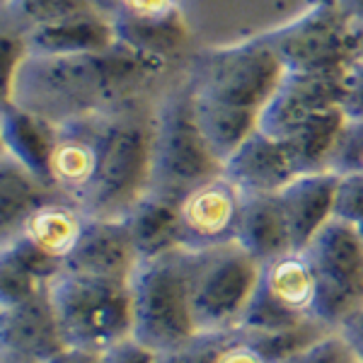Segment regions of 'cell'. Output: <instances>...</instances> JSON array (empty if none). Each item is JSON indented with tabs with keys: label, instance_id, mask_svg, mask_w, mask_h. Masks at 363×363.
<instances>
[{
	"label": "cell",
	"instance_id": "obj_1",
	"mask_svg": "<svg viewBox=\"0 0 363 363\" xmlns=\"http://www.w3.org/2000/svg\"><path fill=\"white\" fill-rule=\"evenodd\" d=\"M165 66L167 61L121 44L95 54L27 56L3 102L20 104L58 126L136 102Z\"/></svg>",
	"mask_w": 363,
	"mask_h": 363
},
{
	"label": "cell",
	"instance_id": "obj_2",
	"mask_svg": "<svg viewBox=\"0 0 363 363\" xmlns=\"http://www.w3.org/2000/svg\"><path fill=\"white\" fill-rule=\"evenodd\" d=\"M153 167V112L140 99L112 112L104 155L83 211L90 218L119 220L148 194Z\"/></svg>",
	"mask_w": 363,
	"mask_h": 363
},
{
	"label": "cell",
	"instance_id": "obj_3",
	"mask_svg": "<svg viewBox=\"0 0 363 363\" xmlns=\"http://www.w3.org/2000/svg\"><path fill=\"white\" fill-rule=\"evenodd\" d=\"M133 337L157 354L184 347L199 337L191 303L189 250L140 262L131 279Z\"/></svg>",
	"mask_w": 363,
	"mask_h": 363
},
{
	"label": "cell",
	"instance_id": "obj_4",
	"mask_svg": "<svg viewBox=\"0 0 363 363\" xmlns=\"http://www.w3.org/2000/svg\"><path fill=\"white\" fill-rule=\"evenodd\" d=\"M223 172L196 121L189 83L169 90L153 112V167L150 194L179 201L189 189Z\"/></svg>",
	"mask_w": 363,
	"mask_h": 363
},
{
	"label": "cell",
	"instance_id": "obj_5",
	"mask_svg": "<svg viewBox=\"0 0 363 363\" xmlns=\"http://www.w3.org/2000/svg\"><path fill=\"white\" fill-rule=\"evenodd\" d=\"M49 298L68 347L104 351L133 335L131 284L63 269L49 284Z\"/></svg>",
	"mask_w": 363,
	"mask_h": 363
},
{
	"label": "cell",
	"instance_id": "obj_6",
	"mask_svg": "<svg viewBox=\"0 0 363 363\" xmlns=\"http://www.w3.org/2000/svg\"><path fill=\"white\" fill-rule=\"evenodd\" d=\"M286 68L262 34L230 46L201 49L191 58L186 83L199 97L259 114L277 92Z\"/></svg>",
	"mask_w": 363,
	"mask_h": 363
},
{
	"label": "cell",
	"instance_id": "obj_7",
	"mask_svg": "<svg viewBox=\"0 0 363 363\" xmlns=\"http://www.w3.org/2000/svg\"><path fill=\"white\" fill-rule=\"evenodd\" d=\"M262 37L294 73L344 75L356 61L354 20L339 0H313L298 17Z\"/></svg>",
	"mask_w": 363,
	"mask_h": 363
},
{
	"label": "cell",
	"instance_id": "obj_8",
	"mask_svg": "<svg viewBox=\"0 0 363 363\" xmlns=\"http://www.w3.org/2000/svg\"><path fill=\"white\" fill-rule=\"evenodd\" d=\"M262 264L238 242L189 252L191 303L199 332L235 330L259 284Z\"/></svg>",
	"mask_w": 363,
	"mask_h": 363
},
{
	"label": "cell",
	"instance_id": "obj_9",
	"mask_svg": "<svg viewBox=\"0 0 363 363\" xmlns=\"http://www.w3.org/2000/svg\"><path fill=\"white\" fill-rule=\"evenodd\" d=\"M318 279V320L339 332L363 306V238L359 228L332 218L306 247Z\"/></svg>",
	"mask_w": 363,
	"mask_h": 363
},
{
	"label": "cell",
	"instance_id": "obj_10",
	"mask_svg": "<svg viewBox=\"0 0 363 363\" xmlns=\"http://www.w3.org/2000/svg\"><path fill=\"white\" fill-rule=\"evenodd\" d=\"M310 322H320L318 279L306 250H294L264 262L257 291L238 327L252 332H277Z\"/></svg>",
	"mask_w": 363,
	"mask_h": 363
},
{
	"label": "cell",
	"instance_id": "obj_11",
	"mask_svg": "<svg viewBox=\"0 0 363 363\" xmlns=\"http://www.w3.org/2000/svg\"><path fill=\"white\" fill-rule=\"evenodd\" d=\"M245 194L225 177L216 174L177 201L179 247L203 252L235 242Z\"/></svg>",
	"mask_w": 363,
	"mask_h": 363
},
{
	"label": "cell",
	"instance_id": "obj_12",
	"mask_svg": "<svg viewBox=\"0 0 363 363\" xmlns=\"http://www.w3.org/2000/svg\"><path fill=\"white\" fill-rule=\"evenodd\" d=\"M109 119L112 112L80 116L58 124L54 155H51V186L58 191V196L78 203L80 208L95 186L107 145Z\"/></svg>",
	"mask_w": 363,
	"mask_h": 363
},
{
	"label": "cell",
	"instance_id": "obj_13",
	"mask_svg": "<svg viewBox=\"0 0 363 363\" xmlns=\"http://www.w3.org/2000/svg\"><path fill=\"white\" fill-rule=\"evenodd\" d=\"M344 75L294 73L286 70L264 109L259 112V131L284 140L306 124L313 114L342 107Z\"/></svg>",
	"mask_w": 363,
	"mask_h": 363
},
{
	"label": "cell",
	"instance_id": "obj_14",
	"mask_svg": "<svg viewBox=\"0 0 363 363\" xmlns=\"http://www.w3.org/2000/svg\"><path fill=\"white\" fill-rule=\"evenodd\" d=\"M66 347L49 289L25 303L0 308L3 363H46Z\"/></svg>",
	"mask_w": 363,
	"mask_h": 363
},
{
	"label": "cell",
	"instance_id": "obj_15",
	"mask_svg": "<svg viewBox=\"0 0 363 363\" xmlns=\"http://www.w3.org/2000/svg\"><path fill=\"white\" fill-rule=\"evenodd\" d=\"M138 264L140 257L121 220L90 218L83 240L66 262V272L131 284Z\"/></svg>",
	"mask_w": 363,
	"mask_h": 363
},
{
	"label": "cell",
	"instance_id": "obj_16",
	"mask_svg": "<svg viewBox=\"0 0 363 363\" xmlns=\"http://www.w3.org/2000/svg\"><path fill=\"white\" fill-rule=\"evenodd\" d=\"M223 174L242 194H279L301 177L284 140L259 128L223 162Z\"/></svg>",
	"mask_w": 363,
	"mask_h": 363
},
{
	"label": "cell",
	"instance_id": "obj_17",
	"mask_svg": "<svg viewBox=\"0 0 363 363\" xmlns=\"http://www.w3.org/2000/svg\"><path fill=\"white\" fill-rule=\"evenodd\" d=\"M337 182L339 174L325 169V172L301 174L279 191L294 250H306L322 228L335 218Z\"/></svg>",
	"mask_w": 363,
	"mask_h": 363
},
{
	"label": "cell",
	"instance_id": "obj_18",
	"mask_svg": "<svg viewBox=\"0 0 363 363\" xmlns=\"http://www.w3.org/2000/svg\"><path fill=\"white\" fill-rule=\"evenodd\" d=\"M58 136V126L15 102H3L0 112V143L3 153L15 157L20 165L39 179L51 184V155Z\"/></svg>",
	"mask_w": 363,
	"mask_h": 363
},
{
	"label": "cell",
	"instance_id": "obj_19",
	"mask_svg": "<svg viewBox=\"0 0 363 363\" xmlns=\"http://www.w3.org/2000/svg\"><path fill=\"white\" fill-rule=\"evenodd\" d=\"M29 56H75L114 49L116 32L104 10L73 15L22 37Z\"/></svg>",
	"mask_w": 363,
	"mask_h": 363
},
{
	"label": "cell",
	"instance_id": "obj_20",
	"mask_svg": "<svg viewBox=\"0 0 363 363\" xmlns=\"http://www.w3.org/2000/svg\"><path fill=\"white\" fill-rule=\"evenodd\" d=\"M87 223H90V216L78 203L56 196L34 211L15 235L25 238L42 255L66 269V262L85 235Z\"/></svg>",
	"mask_w": 363,
	"mask_h": 363
},
{
	"label": "cell",
	"instance_id": "obj_21",
	"mask_svg": "<svg viewBox=\"0 0 363 363\" xmlns=\"http://www.w3.org/2000/svg\"><path fill=\"white\" fill-rule=\"evenodd\" d=\"M235 242L259 264L294 252L279 194H245Z\"/></svg>",
	"mask_w": 363,
	"mask_h": 363
},
{
	"label": "cell",
	"instance_id": "obj_22",
	"mask_svg": "<svg viewBox=\"0 0 363 363\" xmlns=\"http://www.w3.org/2000/svg\"><path fill=\"white\" fill-rule=\"evenodd\" d=\"M119 220L124 223L140 262L179 250V216L177 201L172 199L148 191Z\"/></svg>",
	"mask_w": 363,
	"mask_h": 363
},
{
	"label": "cell",
	"instance_id": "obj_23",
	"mask_svg": "<svg viewBox=\"0 0 363 363\" xmlns=\"http://www.w3.org/2000/svg\"><path fill=\"white\" fill-rule=\"evenodd\" d=\"M56 196L58 191L54 186L32 174L15 157L0 153V228H3V240L13 238L34 211Z\"/></svg>",
	"mask_w": 363,
	"mask_h": 363
},
{
	"label": "cell",
	"instance_id": "obj_24",
	"mask_svg": "<svg viewBox=\"0 0 363 363\" xmlns=\"http://www.w3.org/2000/svg\"><path fill=\"white\" fill-rule=\"evenodd\" d=\"M344 124H347V114L342 112V107H332L313 114L306 124H301L291 136L284 138V145L289 148L298 174L330 169L332 153L344 131Z\"/></svg>",
	"mask_w": 363,
	"mask_h": 363
},
{
	"label": "cell",
	"instance_id": "obj_25",
	"mask_svg": "<svg viewBox=\"0 0 363 363\" xmlns=\"http://www.w3.org/2000/svg\"><path fill=\"white\" fill-rule=\"evenodd\" d=\"M116 32V42L138 54L169 61L189 42V22L184 13H174L162 20H131V17L109 15Z\"/></svg>",
	"mask_w": 363,
	"mask_h": 363
},
{
	"label": "cell",
	"instance_id": "obj_26",
	"mask_svg": "<svg viewBox=\"0 0 363 363\" xmlns=\"http://www.w3.org/2000/svg\"><path fill=\"white\" fill-rule=\"evenodd\" d=\"M194 107H196L199 128H201L208 148L213 150V155L220 162H225L259 128V114L250 112V109L213 102V99L199 97L196 92H194Z\"/></svg>",
	"mask_w": 363,
	"mask_h": 363
},
{
	"label": "cell",
	"instance_id": "obj_27",
	"mask_svg": "<svg viewBox=\"0 0 363 363\" xmlns=\"http://www.w3.org/2000/svg\"><path fill=\"white\" fill-rule=\"evenodd\" d=\"M92 10H102L97 0H3L0 32L27 37L34 29Z\"/></svg>",
	"mask_w": 363,
	"mask_h": 363
},
{
	"label": "cell",
	"instance_id": "obj_28",
	"mask_svg": "<svg viewBox=\"0 0 363 363\" xmlns=\"http://www.w3.org/2000/svg\"><path fill=\"white\" fill-rule=\"evenodd\" d=\"M330 169L337 174L363 172V121L347 119L335 153H332Z\"/></svg>",
	"mask_w": 363,
	"mask_h": 363
},
{
	"label": "cell",
	"instance_id": "obj_29",
	"mask_svg": "<svg viewBox=\"0 0 363 363\" xmlns=\"http://www.w3.org/2000/svg\"><path fill=\"white\" fill-rule=\"evenodd\" d=\"M335 218L351 225L363 223V172L339 174L335 194Z\"/></svg>",
	"mask_w": 363,
	"mask_h": 363
},
{
	"label": "cell",
	"instance_id": "obj_30",
	"mask_svg": "<svg viewBox=\"0 0 363 363\" xmlns=\"http://www.w3.org/2000/svg\"><path fill=\"white\" fill-rule=\"evenodd\" d=\"M211 363H272L242 330L220 332Z\"/></svg>",
	"mask_w": 363,
	"mask_h": 363
},
{
	"label": "cell",
	"instance_id": "obj_31",
	"mask_svg": "<svg viewBox=\"0 0 363 363\" xmlns=\"http://www.w3.org/2000/svg\"><path fill=\"white\" fill-rule=\"evenodd\" d=\"M359 361L354 356V351L347 344L339 332H330L315 344H310L308 349L298 351L296 356L286 359L284 363H354Z\"/></svg>",
	"mask_w": 363,
	"mask_h": 363
},
{
	"label": "cell",
	"instance_id": "obj_32",
	"mask_svg": "<svg viewBox=\"0 0 363 363\" xmlns=\"http://www.w3.org/2000/svg\"><path fill=\"white\" fill-rule=\"evenodd\" d=\"M179 10V0H112L107 15H121L131 20H162Z\"/></svg>",
	"mask_w": 363,
	"mask_h": 363
},
{
	"label": "cell",
	"instance_id": "obj_33",
	"mask_svg": "<svg viewBox=\"0 0 363 363\" xmlns=\"http://www.w3.org/2000/svg\"><path fill=\"white\" fill-rule=\"evenodd\" d=\"M342 112L351 121H363V61L359 58L344 73Z\"/></svg>",
	"mask_w": 363,
	"mask_h": 363
},
{
	"label": "cell",
	"instance_id": "obj_34",
	"mask_svg": "<svg viewBox=\"0 0 363 363\" xmlns=\"http://www.w3.org/2000/svg\"><path fill=\"white\" fill-rule=\"evenodd\" d=\"M160 354L138 342L136 337H126L102 351V363H157Z\"/></svg>",
	"mask_w": 363,
	"mask_h": 363
},
{
	"label": "cell",
	"instance_id": "obj_35",
	"mask_svg": "<svg viewBox=\"0 0 363 363\" xmlns=\"http://www.w3.org/2000/svg\"><path fill=\"white\" fill-rule=\"evenodd\" d=\"M29 51L22 37L17 34L3 32V97H8L10 87H13L17 70L22 68V63L27 61Z\"/></svg>",
	"mask_w": 363,
	"mask_h": 363
},
{
	"label": "cell",
	"instance_id": "obj_36",
	"mask_svg": "<svg viewBox=\"0 0 363 363\" xmlns=\"http://www.w3.org/2000/svg\"><path fill=\"white\" fill-rule=\"evenodd\" d=\"M339 335L347 339V344L351 347V351H354V356L363 363V306L344 322Z\"/></svg>",
	"mask_w": 363,
	"mask_h": 363
},
{
	"label": "cell",
	"instance_id": "obj_37",
	"mask_svg": "<svg viewBox=\"0 0 363 363\" xmlns=\"http://www.w3.org/2000/svg\"><path fill=\"white\" fill-rule=\"evenodd\" d=\"M46 363H102V351L66 347V349L58 351L54 359H49Z\"/></svg>",
	"mask_w": 363,
	"mask_h": 363
},
{
	"label": "cell",
	"instance_id": "obj_38",
	"mask_svg": "<svg viewBox=\"0 0 363 363\" xmlns=\"http://www.w3.org/2000/svg\"><path fill=\"white\" fill-rule=\"evenodd\" d=\"M339 3H342V8L349 13L351 20L363 25V0H339Z\"/></svg>",
	"mask_w": 363,
	"mask_h": 363
},
{
	"label": "cell",
	"instance_id": "obj_39",
	"mask_svg": "<svg viewBox=\"0 0 363 363\" xmlns=\"http://www.w3.org/2000/svg\"><path fill=\"white\" fill-rule=\"evenodd\" d=\"M354 42H356V58L363 61V25L354 22Z\"/></svg>",
	"mask_w": 363,
	"mask_h": 363
},
{
	"label": "cell",
	"instance_id": "obj_40",
	"mask_svg": "<svg viewBox=\"0 0 363 363\" xmlns=\"http://www.w3.org/2000/svg\"><path fill=\"white\" fill-rule=\"evenodd\" d=\"M99 3V8L104 10V13H109V5H112V0H97Z\"/></svg>",
	"mask_w": 363,
	"mask_h": 363
},
{
	"label": "cell",
	"instance_id": "obj_41",
	"mask_svg": "<svg viewBox=\"0 0 363 363\" xmlns=\"http://www.w3.org/2000/svg\"><path fill=\"white\" fill-rule=\"evenodd\" d=\"M356 228H359V233H361V238H363V223H361V225H356Z\"/></svg>",
	"mask_w": 363,
	"mask_h": 363
},
{
	"label": "cell",
	"instance_id": "obj_42",
	"mask_svg": "<svg viewBox=\"0 0 363 363\" xmlns=\"http://www.w3.org/2000/svg\"><path fill=\"white\" fill-rule=\"evenodd\" d=\"M354 363H361V361H354Z\"/></svg>",
	"mask_w": 363,
	"mask_h": 363
}]
</instances>
